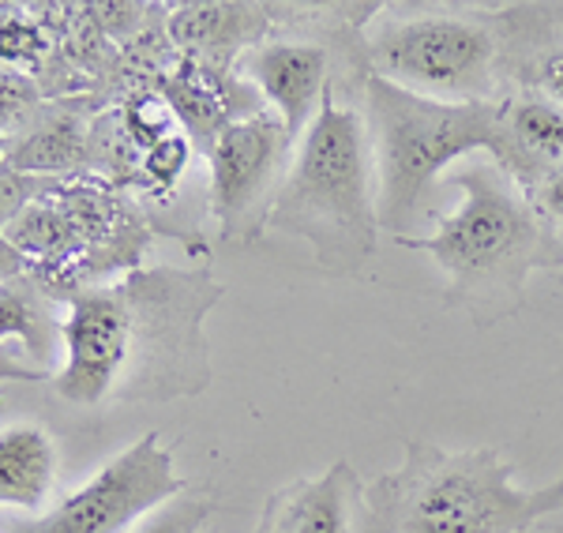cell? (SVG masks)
Wrapping results in <instances>:
<instances>
[{
    "mask_svg": "<svg viewBox=\"0 0 563 533\" xmlns=\"http://www.w3.org/2000/svg\"><path fill=\"white\" fill-rule=\"evenodd\" d=\"M0 143H4V124H0Z\"/></svg>",
    "mask_w": 563,
    "mask_h": 533,
    "instance_id": "cell-27",
    "label": "cell"
},
{
    "mask_svg": "<svg viewBox=\"0 0 563 533\" xmlns=\"http://www.w3.org/2000/svg\"><path fill=\"white\" fill-rule=\"evenodd\" d=\"M57 485V444L38 424L0 429V508L38 511Z\"/></svg>",
    "mask_w": 563,
    "mask_h": 533,
    "instance_id": "cell-16",
    "label": "cell"
},
{
    "mask_svg": "<svg viewBox=\"0 0 563 533\" xmlns=\"http://www.w3.org/2000/svg\"><path fill=\"white\" fill-rule=\"evenodd\" d=\"M222 297L207 270H135L117 286H87L68 297L60 320L65 368L53 391L76 406H102L132 368L135 354L147 368H166L177 391L207 387L203 315Z\"/></svg>",
    "mask_w": 563,
    "mask_h": 533,
    "instance_id": "cell-1",
    "label": "cell"
},
{
    "mask_svg": "<svg viewBox=\"0 0 563 533\" xmlns=\"http://www.w3.org/2000/svg\"><path fill=\"white\" fill-rule=\"evenodd\" d=\"M0 379H23V384H38V379H45V373L38 365H31V360H23L20 354H15V349H8L4 342H0Z\"/></svg>",
    "mask_w": 563,
    "mask_h": 533,
    "instance_id": "cell-25",
    "label": "cell"
},
{
    "mask_svg": "<svg viewBox=\"0 0 563 533\" xmlns=\"http://www.w3.org/2000/svg\"><path fill=\"white\" fill-rule=\"evenodd\" d=\"M53 185H57V180L23 174V169L8 166V162L0 158V233L20 219L26 207L38 203L45 192H53Z\"/></svg>",
    "mask_w": 563,
    "mask_h": 533,
    "instance_id": "cell-21",
    "label": "cell"
},
{
    "mask_svg": "<svg viewBox=\"0 0 563 533\" xmlns=\"http://www.w3.org/2000/svg\"><path fill=\"white\" fill-rule=\"evenodd\" d=\"M180 489L185 481L177 474L174 447L162 432H147L15 533H132L143 519L174 503Z\"/></svg>",
    "mask_w": 563,
    "mask_h": 533,
    "instance_id": "cell-8",
    "label": "cell"
},
{
    "mask_svg": "<svg viewBox=\"0 0 563 533\" xmlns=\"http://www.w3.org/2000/svg\"><path fill=\"white\" fill-rule=\"evenodd\" d=\"M207 500H177L166 503L162 511H154L151 519H143L132 533H199L207 522Z\"/></svg>",
    "mask_w": 563,
    "mask_h": 533,
    "instance_id": "cell-22",
    "label": "cell"
},
{
    "mask_svg": "<svg viewBox=\"0 0 563 533\" xmlns=\"http://www.w3.org/2000/svg\"><path fill=\"white\" fill-rule=\"evenodd\" d=\"M241 68L271 113H278L297 147V140L323 110V98L334 90L327 49L316 42H263L241 60Z\"/></svg>",
    "mask_w": 563,
    "mask_h": 533,
    "instance_id": "cell-10",
    "label": "cell"
},
{
    "mask_svg": "<svg viewBox=\"0 0 563 533\" xmlns=\"http://www.w3.org/2000/svg\"><path fill=\"white\" fill-rule=\"evenodd\" d=\"M530 196H538V211L541 214H549V219L563 222V166L552 169V174L544 177Z\"/></svg>",
    "mask_w": 563,
    "mask_h": 533,
    "instance_id": "cell-24",
    "label": "cell"
},
{
    "mask_svg": "<svg viewBox=\"0 0 563 533\" xmlns=\"http://www.w3.org/2000/svg\"><path fill=\"white\" fill-rule=\"evenodd\" d=\"M192 166V140L185 132H174L169 140L154 143V147L143 151L140 158V177H135V188L151 200H166V196L177 192L180 177Z\"/></svg>",
    "mask_w": 563,
    "mask_h": 533,
    "instance_id": "cell-17",
    "label": "cell"
},
{
    "mask_svg": "<svg viewBox=\"0 0 563 533\" xmlns=\"http://www.w3.org/2000/svg\"><path fill=\"white\" fill-rule=\"evenodd\" d=\"M504 129L511 143L507 174L533 192L552 169L563 166V106L541 90H522L504 102Z\"/></svg>",
    "mask_w": 563,
    "mask_h": 533,
    "instance_id": "cell-14",
    "label": "cell"
},
{
    "mask_svg": "<svg viewBox=\"0 0 563 533\" xmlns=\"http://www.w3.org/2000/svg\"><path fill=\"white\" fill-rule=\"evenodd\" d=\"M289 158L294 140L271 110L230 124L207 147L211 214L225 241H256L267 230L271 207L289 174Z\"/></svg>",
    "mask_w": 563,
    "mask_h": 533,
    "instance_id": "cell-9",
    "label": "cell"
},
{
    "mask_svg": "<svg viewBox=\"0 0 563 533\" xmlns=\"http://www.w3.org/2000/svg\"><path fill=\"white\" fill-rule=\"evenodd\" d=\"M379 489L390 500V533H526L563 511V474L526 489L493 447L443 451L410 440L406 463Z\"/></svg>",
    "mask_w": 563,
    "mask_h": 533,
    "instance_id": "cell-5",
    "label": "cell"
},
{
    "mask_svg": "<svg viewBox=\"0 0 563 533\" xmlns=\"http://www.w3.org/2000/svg\"><path fill=\"white\" fill-rule=\"evenodd\" d=\"M443 188L462 192L455 211L424 237H395V245L432 259L448 278V309L477 323L507 320L519 312L530 275L563 264V245L530 192L493 158L443 174Z\"/></svg>",
    "mask_w": 563,
    "mask_h": 533,
    "instance_id": "cell-2",
    "label": "cell"
},
{
    "mask_svg": "<svg viewBox=\"0 0 563 533\" xmlns=\"http://www.w3.org/2000/svg\"><path fill=\"white\" fill-rule=\"evenodd\" d=\"M376 76L440 102H485L496 71V38L462 15H406L376 23L365 38Z\"/></svg>",
    "mask_w": 563,
    "mask_h": 533,
    "instance_id": "cell-7",
    "label": "cell"
},
{
    "mask_svg": "<svg viewBox=\"0 0 563 533\" xmlns=\"http://www.w3.org/2000/svg\"><path fill=\"white\" fill-rule=\"evenodd\" d=\"M271 12L260 4H177L166 15V38L180 57L230 71L241 53L263 45Z\"/></svg>",
    "mask_w": 563,
    "mask_h": 533,
    "instance_id": "cell-12",
    "label": "cell"
},
{
    "mask_svg": "<svg viewBox=\"0 0 563 533\" xmlns=\"http://www.w3.org/2000/svg\"><path fill=\"white\" fill-rule=\"evenodd\" d=\"M117 121H121L124 135H129L140 151H147V147H154V143H162L174 132H180L169 102L154 87L132 90V95L121 102V110H117Z\"/></svg>",
    "mask_w": 563,
    "mask_h": 533,
    "instance_id": "cell-18",
    "label": "cell"
},
{
    "mask_svg": "<svg viewBox=\"0 0 563 533\" xmlns=\"http://www.w3.org/2000/svg\"><path fill=\"white\" fill-rule=\"evenodd\" d=\"M538 87L544 98L563 106V49L560 53H549V57L538 65Z\"/></svg>",
    "mask_w": 563,
    "mask_h": 533,
    "instance_id": "cell-26",
    "label": "cell"
},
{
    "mask_svg": "<svg viewBox=\"0 0 563 533\" xmlns=\"http://www.w3.org/2000/svg\"><path fill=\"white\" fill-rule=\"evenodd\" d=\"M365 124L376 166L379 230H390V237H406L443 180V169L455 162L488 155L496 166H511L504 102H440L368 71Z\"/></svg>",
    "mask_w": 563,
    "mask_h": 533,
    "instance_id": "cell-3",
    "label": "cell"
},
{
    "mask_svg": "<svg viewBox=\"0 0 563 533\" xmlns=\"http://www.w3.org/2000/svg\"><path fill=\"white\" fill-rule=\"evenodd\" d=\"M361 477L350 463H334L320 477L289 485L271 500L260 533H357Z\"/></svg>",
    "mask_w": 563,
    "mask_h": 533,
    "instance_id": "cell-13",
    "label": "cell"
},
{
    "mask_svg": "<svg viewBox=\"0 0 563 533\" xmlns=\"http://www.w3.org/2000/svg\"><path fill=\"white\" fill-rule=\"evenodd\" d=\"M45 289H68L106 267H135L147 248L140 211L102 180H57L0 233Z\"/></svg>",
    "mask_w": 563,
    "mask_h": 533,
    "instance_id": "cell-6",
    "label": "cell"
},
{
    "mask_svg": "<svg viewBox=\"0 0 563 533\" xmlns=\"http://www.w3.org/2000/svg\"><path fill=\"white\" fill-rule=\"evenodd\" d=\"M45 334H49V320L26 282H0V342L23 338L26 354H42Z\"/></svg>",
    "mask_w": 563,
    "mask_h": 533,
    "instance_id": "cell-19",
    "label": "cell"
},
{
    "mask_svg": "<svg viewBox=\"0 0 563 533\" xmlns=\"http://www.w3.org/2000/svg\"><path fill=\"white\" fill-rule=\"evenodd\" d=\"M0 158H4V143H0Z\"/></svg>",
    "mask_w": 563,
    "mask_h": 533,
    "instance_id": "cell-28",
    "label": "cell"
},
{
    "mask_svg": "<svg viewBox=\"0 0 563 533\" xmlns=\"http://www.w3.org/2000/svg\"><path fill=\"white\" fill-rule=\"evenodd\" d=\"M49 49L53 38L45 23L31 20L26 12H15V8H0V65L15 71L38 68Z\"/></svg>",
    "mask_w": 563,
    "mask_h": 533,
    "instance_id": "cell-20",
    "label": "cell"
},
{
    "mask_svg": "<svg viewBox=\"0 0 563 533\" xmlns=\"http://www.w3.org/2000/svg\"><path fill=\"white\" fill-rule=\"evenodd\" d=\"M4 162L23 174L71 180L84 166H90V129L71 110L45 113L15 135L4 140Z\"/></svg>",
    "mask_w": 563,
    "mask_h": 533,
    "instance_id": "cell-15",
    "label": "cell"
},
{
    "mask_svg": "<svg viewBox=\"0 0 563 533\" xmlns=\"http://www.w3.org/2000/svg\"><path fill=\"white\" fill-rule=\"evenodd\" d=\"M38 102V87L26 71H15V68H4L0 65V124H12V121H23L26 113L34 110Z\"/></svg>",
    "mask_w": 563,
    "mask_h": 533,
    "instance_id": "cell-23",
    "label": "cell"
},
{
    "mask_svg": "<svg viewBox=\"0 0 563 533\" xmlns=\"http://www.w3.org/2000/svg\"><path fill=\"white\" fill-rule=\"evenodd\" d=\"M154 90L169 102L180 132L192 143H203V151L230 124L263 113V98L249 79H238L233 71L211 68L203 60L180 57V53L158 71Z\"/></svg>",
    "mask_w": 563,
    "mask_h": 533,
    "instance_id": "cell-11",
    "label": "cell"
},
{
    "mask_svg": "<svg viewBox=\"0 0 563 533\" xmlns=\"http://www.w3.org/2000/svg\"><path fill=\"white\" fill-rule=\"evenodd\" d=\"M267 230L305 237L320 270L339 278L357 275L376 252L379 207L368 124L334 90L297 140Z\"/></svg>",
    "mask_w": 563,
    "mask_h": 533,
    "instance_id": "cell-4",
    "label": "cell"
}]
</instances>
